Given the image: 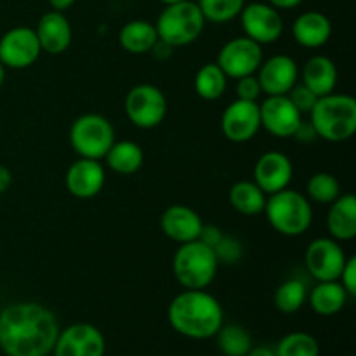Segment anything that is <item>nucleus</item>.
Here are the masks:
<instances>
[{"instance_id":"1","label":"nucleus","mask_w":356,"mask_h":356,"mask_svg":"<svg viewBox=\"0 0 356 356\" xmlns=\"http://www.w3.org/2000/svg\"><path fill=\"white\" fill-rule=\"evenodd\" d=\"M54 313L38 302H13L0 312V350L7 356H47L59 334Z\"/></svg>"},{"instance_id":"2","label":"nucleus","mask_w":356,"mask_h":356,"mask_svg":"<svg viewBox=\"0 0 356 356\" xmlns=\"http://www.w3.org/2000/svg\"><path fill=\"white\" fill-rule=\"evenodd\" d=\"M170 327L190 339H211L221 329L225 313L205 289H184L170 301L167 312Z\"/></svg>"},{"instance_id":"3","label":"nucleus","mask_w":356,"mask_h":356,"mask_svg":"<svg viewBox=\"0 0 356 356\" xmlns=\"http://www.w3.org/2000/svg\"><path fill=\"white\" fill-rule=\"evenodd\" d=\"M309 124L316 138L323 141H348L356 132V99L350 94L336 92L318 97L309 111Z\"/></svg>"},{"instance_id":"4","label":"nucleus","mask_w":356,"mask_h":356,"mask_svg":"<svg viewBox=\"0 0 356 356\" xmlns=\"http://www.w3.org/2000/svg\"><path fill=\"white\" fill-rule=\"evenodd\" d=\"M263 212L271 228L284 236L305 235L313 222L312 202L291 188L270 195Z\"/></svg>"},{"instance_id":"5","label":"nucleus","mask_w":356,"mask_h":356,"mask_svg":"<svg viewBox=\"0 0 356 356\" xmlns=\"http://www.w3.org/2000/svg\"><path fill=\"white\" fill-rule=\"evenodd\" d=\"M218 257L214 249L200 240L181 243L172 257V273L184 289H207L218 275Z\"/></svg>"},{"instance_id":"6","label":"nucleus","mask_w":356,"mask_h":356,"mask_svg":"<svg viewBox=\"0 0 356 356\" xmlns=\"http://www.w3.org/2000/svg\"><path fill=\"white\" fill-rule=\"evenodd\" d=\"M205 17L197 2L184 0L165 6L156 19L155 28L159 38L172 45L174 49L193 44L200 38L205 28Z\"/></svg>"},{"instance_id":"7","label":"nucleus","mask_w":356,"mask_h":356,"mask_svg":"<svg viewBox=\"0 0 356 356\" xmlns=\"http://www.w3.org/2000/svg\"><path fill=\"white\" fill-rule=\"evenodd\" d=\"M115 141L113 125L99 113L80 115L70 127V145L80 159L103 160Z\"/></svg>"},{"instance_id":"8","label":"nucleus","mask_w":356,"mask_h":356,"mask_svg":"<svg viewBox=\"0 0 356 356\" xmlns=\"http://www.w3.org/2000/svg\"><path fill=\"white\" fill-rule=\"evenodd\" d=\"M125 115L139 129H155L165 120V94L152 83L134 86L125 96Z\"/></svg>"},{"instance_id":"9","label":"nucleus","mask_w":356,"mask_h":356,"mask_svg":"<svg viewBox=\"0 0 356 356\" xmlns=\"http://www.w3.org/2000/svg\"><path fill=\"white\" fill-rule=\"evenodd\" d=\"M263 63V45L249 37H235L226 42L218 54V66L228 79L256 75Z\"/></svg>"},{"instance_id":"10","label":"nucleus","mask_w":356,"mask_h":356,"mask_svg":"<svg viewBox=\"0 0 356 356\" xmlns=\"http://www.w3.org/2000/svg\"><path fill=\"white\" fill-rule=\"evenodd\" d=\"M42 49L33 28L16 26L0 38V63L10 70L30 68L40 58Z\"/></svg>"},{"instance_id":"11","label":"nucleus","mask_w":356,"mask_h":356,"mask_svg":"<svg viewBox=\"0 0 356 356\" xmlns=\"http://www.w3.org/2000/svg\"><path fill=\"white\" fill-rule=\"evenodd\" d=\"M346 259V252L337 240L322 236V238L313 240L308 245L305 264L308 273L316 282H330L339 280Z\"/></svg>"},{"instance_id":"12","label":"nucleus","mask_w":356,"mask_h":356,"mask_svg":"<svg viewBox=\"0 0 356 356\" xmlns=\"http://www.w3.org/2000/svg\"><path fill=\"white\" fill-rule=\"evenodd\" d=\"M240 21L245 31V37L252 38L259 45L273 44L284 33V19L278 9L270 3L254 2L243 6Z\"/></svg>"},{"instance_id":"13","label":"nucleus","mask_w":356,"mask_h":356,"mask_svg":"<svg viewBox=\"0 0 356 356\" xmlns=\"http://www.w3.org/2000/svg\"><path fill=\"white\" fill-rule=\"evenodd\" d=\"M221 131L228 141L247 143L261 131L259 103L236 99L226 106L221 117Z\"/></svg>"},{"instance_id":"14","label":"nucleus","mask_w":356,"mask_h":356,"mask_svg":"<svg viewBox=\"0 0 356 356\" xmlns=\"http://www.w3.org/2000/svg\"><path fill=\"white\" fill-rule=\"evenodd\" d=\"M54 356H104L106 343L97 327L90 323H73L59 330Z\"/></svg>"},{"instance_id":"15","label":"nucleus","mask_w":356,"mask_h":356,"mask_svg":"<svg viewBox=\"0 0 356 356\" xmlns=\"http://www.w3.org/2000/svg\"><path fill=\"white\" fill-rule=\"evenodd\" d=\"M259 117L261 129L278 139L294 138L296 131L302 122V115L296 110L287 94L266 96V99L259 104Z\"/></svg>"},{"instance_id":"16","label":"nucleus","mask_w":356,"mask_h":356,"mask_svg":"<svg viewBox=\"0 0 356 356\" xmlns=\"http://www.w3.org/2000/svg\"><path fill=\"white\" fill-rule=\"evenodd\" d=\"M256 73L261 90L266 96H285L299 80L298 63L287 54L271 56L261 63Z\"/></svg>"},{"instance_id":"17","label":"nucleus","mask_w":356,"mask_h":356,"mask_svg":"<svg viewBox=\"0 0 356 356\" xmlns=\"http://www.w3.org/2000/svg\"><path fill=\"white\" fill-rule=\"evenodd\" d=\"M254 183L266 195L285 190L294 176L292 160L282 152H266L257 159L252 170Z\"/></svg>"},{"instance_id":"18","label":"nucleus","mask_w":356,"mask_h":356,"mask_svg":"<svg viewBox=\"0 0 356 356\" xmlns=\"http://www.w3.org/2000/svg\"><path fill=\"white\" fill-rule=\"evenodd\" d=\"M70 193L80 200H89L101 193L106 183V172L101 160L79 159L68 167L65 177Z\"/></svg>"},{"instance_id":"19","label":"nucleus","mask_w":356,"mask_h":356,"mask_svg":"<svg viewBox=\"0 0 356 356\" xmlns=\"http://www.w3.org/2000/svg\"><path fill=\"white\" fill-rule=\"evenodd\" d=\"M204 226L200 216L191 207L183 204L169 205L160 216V228L167 238L176 243H188L198 240L200 229Z\"/></svg>"},{"instance_id":"20","label":"nucleus","mask_w":356,"mask_h":356,"mask_svg":"<svg viewBox=\"0 0 356 356\" xmlns=\"http://www.w3.org/2000/svg\"><path fill=\"white\" fill-rule=\"evenodd\" d=\"M38 44H40L42 52H47L51 56L65 54L72 45L73 30L68 17L59 10H49L38 19L37 28Z\"/></svg>"},{"instance_id":"21","label":"nucleus","mask_w":356,"mask_h":356,"mask_svg":"<svg viewBox=\"0 0 356 356\" xmlns=\"http://www.w3.org/2000/svg\"><path fill=\"white\" fill-rule=\"evenodd\" d=\"M292 37L306 49H320L332 37V23L318 10H308L292 23Z\"/></svg>"},{"instance_id":"22","label":"nucleus","mask_w":356,"mask_h":356,"mask_svg":"<svg viewBox=\"0 0 356 356\" xmlns=\"http://www.w3.org/2000/svg\"><path fill=\"white\" fill-rule=\"evenodd\" d=\"M327 229L330 238L350 242L356 236V197L351 193L339 195L327 212Z\"/></svg>"},{"instance_id":"23","label":"nucleus","mask_w":356,"mask_h":356,"mask_svg":"<svg viewBox=\"0 0 356 356\" xmlns=\"http://www.w3.org/2000/svg\"><path fill=\"white\" fill-rule=\"evenodd\" d=\"M302 83L318 97L334 92L337 86V66L329 56L315 54L302 66Z\"/></svg>"},{"instance_id":"24","label":"nucleus","mask_w":356,"mask_h":356,"mask_svg":"<svg viewBox=\"0 0 356 356\" xmlns=\"http://www.w3.org/2000/svg\"><path fill=\"white\" fill-rule=\"evenodd\" d=\"M348 292L341 285L339 280L318 282L312 292H308V299L313 312L320 316L337 315L348 302Z\"/></svg>"},{"instance_id":"25","label":"nucleus","mask_w":356,"mask_h":356,"mask_svg":"<svg viewBox=\"0 0 356 356\" xmlns=\"http://www.w3.org/2000/svg\"><path fill=\"white\" fill-rule=\"evenodd\" d=\"M159 40L155 24L145 19H132L125 23L118 31V44L129 54L141 56L152 51Z\"/></svg>"},{"instance_id":"26","label":"nucleus","mask_w":356,"mask_h":356,"mask_svg":"<svg viewBox=\"0 0 356 356\" xmlns=\"http://www.w3.org/2000/svg\"><path fill=\"white\" fill-rule=\"evenodd\" d=\"M104 160L113 172L122 174V176H131L143 167L145 152L138 143L122 139V141H115L111 145V148L104 155Z\"/></svg>"},{"instance_id":"27","label":"nucleus","mask_w":356,"mask_h":356,"mask_svg":"<svg viewBox=\"0 0 356 356\" xmlns=\"http://www.w3.org/2000/svg\"><path fill=\"white\" fill-rule=\"evenodd\" d=\"M229 204L243 216L263 214L266 205V193L254 181H238L229 188Z\"/></svg>"},{"instance_id":"28","label":"nucleus","mask_w":356,"mask_h":356,"mask_svg":"<svg viewBox=\"0 0 356 356\" xmlns=\"http://www.w3.org/2000/svg\"><path fill=\"white\" fill-rule=\"evenodd\" d=\"M228 87V76L218 63H207L195 75V92L205 101H216L225 96Z\"/></svg>"},{"instance_id":"29","label":"nucleus","mask_w":356,"mask_h":356,"mask_svg":"<svg viewBox=\"0 0 356 356\" xmlns=\"http://www.w3.org/2000/svg\"><path fill=\"white\" fill-rule=\"evenodd\" d=\"M306 299H308V289H306L305 282L299 278H289V280L282 282L273 294L275 308L284 315H292V313L299 312L305 306Z\"/></svg>"},{"instance_id":"30","label":"nucleus","mask_w":356,"mask_h":356,"mask_svg":"<svg viewBox=\"0 0 356 356\" xmlns=\"http://www.w3.org/2000/svg\"><path fill=\"white\" fill-rule=\"evenodd\" d=\"M218 346L225 356H245L252 348V337L242 325H221L218 330Z\"/></svg>"},{"instance_id":"31","label":"nucleus","mask_w":356,"mask_h":356,"mask_svg":"<svg viewBox=\"0 0 356 356\" xmlns=\"http://www.w3.org/2000/svg\"><path fill=\"white\" fill-rule=\"evenodd\" d=\"M308 191V200L315 204L330 205L341 195V184L336 176L329 172L313 174L306 184Z\"/></svg>"},{"instance_id":"32","label":"nucleus","mask_w":356,"mask_h":356,"mask_svg":"<svg viewBox=\"0 0 356 356\" xmlns=\"http://www.w3.org/2000/svg\"><path fill=\"white\" fill-rule=\"evenodd\" d=\"M277 356H320L318 341L306 332H292L282 337L275 348Z\"/></svg>"},{"instance_id":"33","label":"nucleus","mask_w":356,"mask_h":356,"mask_svg":"<svg viewBox=\"0 0 356 356\" xmlns=\"http://www.w3.org/2000/svg\"><path fill=\"white\" fill-rule=\"evenodd\" d=\"M197 6L200 7L205 21L221 24L238 17L245 0H198Z\"/></svg>"},{"instance_id":"34","label":"nucleus","mask_w":356,"mask_h":356,"mask_svg":"<svg viewBox=\"0 0 356 356\" xmlns=\"http://www.w3.org/2000/svg\"><path fill=\"white\" fill-rule=\"evenodd\" d=\"M214 254L219 264H236L243 257V243L236 236L222 235L218 245L214 247Z\"/></svg>"},{"instance_id":"35","label":"nucleus","mask_w":356,"mask_h":356,"mask_svg":"<svg viewBox=\"0 0 356 356\" xmlns=\"http://www.w3.org/2000/svg\"><path fill=\"white\" fill-rule=\"evenodd\" d=\"M287 97L291 99V103L294 104L296 110L301 115L309 113L312 108L315 106L316 99H318V96H316L312 89H308L305 83H296V86L289 90Z\"/></svg>"},{"instance_id":"36","label":"nucleus","mask_w":356,"mask_h":356,"mask_svg":"<svg viewBox=\"0 0 356 356\" xmlns=\"http://www.w3.org/2000/svg\"><path fill=\"white\" fill-rule=\"evenodd\" d=\"M236 99L257 101L263 94L259 86V80L256 75H247L242 79H236Z\"/></svg>"},{"instance_id":"37","label":"nucleus","mask_w":356,"mask_h":356,"mask_svg":"<svg viewBox=\"0 0 356 356\" xmlns=\"http://www.w3.org/2000/svg\"><path fill=\"white\" fill-rule=\"evenodd\" d=\"M339 282L344 287V291L348 292V296H350V298H355L356 296V257L355 256L348 257L346 263H344Z\"/></svg>"},{"instance_id":"38","label":"nucleus","mask_w":356,"mask_h":356,"mask_svg":"<svg viewBox=\"0 0 356 356\" xmlns=\"http://www.w3.org/2000/svg\"><path fill=\"white\" fill-rule=\"evenodd\" d=\"M222 235H225V233H222L221 228H218V226L204 225L200 229V235H198V240H200L202 243H205L207 247H211V249H214L219 243V240L222 238Z\"/></svg>"},{"instance_id":"39","label":"nucleus","mask_w":356,"mask_h":356,"mask_svg":"<svg viewBox=\"0 0 356 356\" xmlns=\"http://www.w3.org/2000/svg\"><path fill=\"white\" fill-rule=\"evenodd\" d=\"M294 138L301 143H312L316 139V132L309 122H301V125H299L298 131H296Z\"/></svg>"},{"instance_id":"40","label":"nucleus","mask_w":356,"mask_h":356,"mask_svg":"<svg viewBox=\"0 0 356 356\" xmlns=\"http://www.w3.org/2000/svg\"><path fill=\"white\" fill-rule=\"evenodd\" d=\"M172 51H174L172 45L167 44V42H163L162 38H159L149 52H152L156 59H160V61H165V59H169L170 56H172Z\"/></svg>"},{"instance_id":"41","label":"nucleus","mask_w":356,"mask_h":356,"mask_svg":"<svg viewBox=\"0 0 356 356\" xmlns=\"http://www.w3.org/2000/svg\"><path fill=\"white\" fill-rule=\"evenodd\" d=\"M10 184H13V172L9 170V167L0 163V195L6 193Z\"/></svg>"},{"instance_id":"42","label":"nucleus","mask_w":356,"mask_h":356,"mask_svg":"<svg viewBox=\"0 0 356 356\" xmlns=\"http://www.w3.org/2000/svg\"><path fill=\"white\" fill-rule=\"evenodd\" d=\"M305 2V0H270V6H273L275 9H296L298 6H301V3Z\"/></svg>"},{"instance_id":"43","label":"nucleus","mask_w":356,"mask_h":356,"mask_svg":"<svg viewBox=\"0 0 356 356\" xmlns=\"http://www.w3.org/2000/svg\"><path fill=\"white\" fill-rule=\"evenodd\" d=\"M49 3H51V7L54 10H59V13H65L66 9H70V7L75 3V0H47Z\"/></svg>"},{"instance_id":"44","label":"nucleus","mask_w":356,"mask_h":356,"mask_svg":"<svg viewBox=\"0 0 356 356\" xmlns=\"http://www.w3.org/2000/svg\"><path fill=\"white\" fill-rule=\"evenodd\" d=\"M245 356H277L275 355V350L268 346H257V348H250L249 353Z\"/></svg>"},{"instance_id":"45","label":"nucleus","mask_w":356,"mask_h":356,"mask_svg":"<svg viewBox=\"0 0 356 356\" xmlns=\"http://www.w3.org/2000/svg\"><path fill=\"white\" fill-rule=\"evenodd\" d=\"M3 82H6V66L0 63V89H2Z\"/></svg>"},{"instance_id":"46","label":"nucleus","mask_w":356,"mask_h":356,"mask_svg":"<svg viewBox=\"0 0 356 356\" xmlns=\"http://www.w3.org/2000/svg\"><path fill=\"white\" fill-rule=\"evenodd\" d=\"M162 3H165V6H169V3H176V2H184V0H160Z\"/></svg>"},{"instance_id":"47","label":"nucleus","mask_w":356,"mask_h":356,"mask_svg":"<svg viewBox=\"0 0 356 356\" xmlns=\"http://www.w3.org/2000/svg\"><path fill=\"white\" fill-rule=\"evenodd\" d=\"M47 356H49V355H47Z\"/></svg>"}]
</instances>
